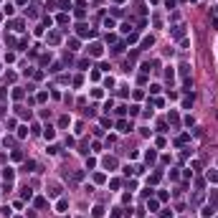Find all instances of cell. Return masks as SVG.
<instances>
[{"mask_svg":"<svg viewBox=\"0 0 218 218\" xmlns=\"http://www.w3.org/2000/svg\"><path fill=\"white\" fill-rule=\"evenodd\" d=\"M76 33L81 36V38H86V36H94V31H91L86 23H79V26H76Z\"/></svg>","mask_w":218,"mask_h":218,"instance_id":"obj_1","label":"cell"},{"mask_svg":"<svg viewBox=\"0 0 218 218\" xmlns=\"http://www.w3.org/2000/svg\"><path fill=\"white\" fill-rule=\"evenodd\" d=\"M102 94H104L102 89H91V96H94V99H99V96H102Z\"/></svg>","mask_w":218,"mask_h":218,"instance_id":"obj_37","label":"cell"},{"mask_svg":"<svg viewBox=\"0 0 218 218\" xmlns=\"http://www.w3.org/2000/svg\"><path fill=\"white\" fill-rule=\"evenodd\" d=\"M104 28H107V31L114 28V21H112V18H104Z\"/></svg>","mask_w":218,"mask_h":218,"instance_id":"obj_27","label":"cell"},{"mask_svg":"<svg viewBox=\"0 0 218 218\" xmlns=\"http://www.w3.org/2000/svg\"><path fill=\"white\" fill-rule=\"evenodd\" d=\"M23 167H26V170H36V162H33V160H26V165H23Z\"/></svg>","mask_w":218,"mask_h":218,"instance_id":"obj_30","label":"cell"},{"mask_svg":"<svg viewBox=\"0 0 218 218\" xmlns=\"http://www.w3.org/2000/svg\"><path fill=\"white\" fill-rule=\"evenodd\" d=\"M104 167L107 170H114L117 167V157H104Z\"/></svg>","mask_w":218,"mask_h":218,"instance_id":"obj_9","label":"cell"},{"mask_svg":"<svg viewBox=\"0 0 218 218\" xmlns=\"http://www.w3.org/2000/svg\"><path fill=\"white\" fill-rule=\"evenodd\" d=\"M152 43H155V38H152V36H145V38H142V48H150Z\"/></svg>","mask_w":218,"mask_h":218,"instance_id":"obj_12","label":"cell"},{"mask_svg":"<svg viewBox=\"0 0 218 218\" xmlns=\"http://www.w3.org/2000/svg\"><path fill=\"white\" fill-rule=\"evenodd\" d=\"M94 183H104V172H94Z\"/></svg>","mask_w":218,"mask_h":218,"instance_id":"obj_23","label":"cell"},{"mask_svg":"<svg viewBox=\"0 0 218 218\" xmlns=\"http://www.w3.org/2000/svg\"><path fill=\"white\" fill-rule=\"evenodd\" d=\"M208 206H211V208H216V211H218V195H216V193H211V203H208Z\"/></svg>","mask_w":218,"mask_h":218,"instance_id":"obj_16","label":"cell"},{"mask_svg":"<svg viewBox=\"0 0 218 218\" xmlns=\"http://www.w3.org/2000/svg\"><path fill=\"white\" fill-rule=\"evenodd\" d=\"M91 216H94V218H102V216H104V208H102V206H94Z\"/></svg>","mask_w":218,"mask_h":218,"instance_id":"obj_13","label":"cell"},{"mask_svg":"<svg viewBox=\"0 0 218 218\" xmlns=\"http://www.w3.org/2000/svg\"><path fill=\"white\" fill-rule=\"evenodd\" d=\"M89 53H91L94 58H99V56L104 53V46H102V43H91V46H89Z\"/></svg>","mask_w":218,"mask_h":218,"instance_id":"obj_2","label":"cell"},{"mask_svg":"<svg viewBox=\"0 0 218 218\" xmlns=\"http://www.w3.org/2000/svg\"><path fill=\"white\" fill-rule=\"evenodd\" d=\"M142 198H152V188H145L142 190Z\"/></svg>","mask_w":218,"mask_h":218,"instance_id":"obj_40","label":"cell"},{"mask_svg":"<svg viewBox=\"0 0 218 218\" xmlns=\"http://www.w3.org/2000/svg\"><path fill=\"white\" fill-rule=\"evenodd\" d=\"M170 33H172V38H183V33H185V31H183V26H175Z\"/></svg>","mask_w":218,"mask_h":218,"instance_id":"obj_10","label":"cell"},{"mask_svg":"<svg viewBox=\"0 0 218 218\" xmlns=\"http://www.w3.org/2000/svg\"><path fill=\"white\" fill-rule=\"evenodd\" d=\"M213 213H216V208H211V206H206V208H203V218H211Z\"/></svg>","mask_w":218,"mask_h":218,"instance_id":"obj_17","label":"cell"},{"mask_svg":"<svg viewBox=\"0 0 218 218\" xmlns=\"http://www.w3.org/2000/svg\"><path fill=\"white\" fill-rule=\"evenodd\" d=\"M127 43H137V33H129L127 36Z\"/></svg>","mask_w":218,"mask_h":218,"instance_id":"obj_32","label":"cell"},{"mask_svg":"<svg viewBox=\"0 0 218 218\" xmlns=\"http://www.w3.org/2000/svg\"><path fill=\"white\" fill-rule=\"evenodd\" d=\"M48 195H51V198H58V195H61V185H58V183H53V185L48 188Z\"/></svg>","mask_w":218,"mask_h":218,"instance_id":"obj_5","label":"cell"},{"mask_svg":"<svg viewBox=\"0 0 218 218\" xmlns=\"http://www.w3.org/2000/svg\"><path fill=\"white\" fill-rule=\"evenodd\" d=\"M26 134H28V127H18V137H21V140H23Z\"/></svg>","mask_w":218,"mask_h":218,"instance_id":"obj_25","label":"cell"},{"mask_svg":"<svg viewBox=\"0 0 218 218\" xmlns=\"http://www.w3.org/2000/svg\"><path fill=\"white\" fill-rule=\"evenodd\" d=\"M127 109H129V107H117V114H119V117H124V114H127Z\"/></svg>","mask_w":218,"mask_h":218,"instance_id":"obj_38","label":"cell"},{"mask_svg":"<svg viewBox=\"0 0 218 218\" xmlns=\"http://www.w3.org/2000/svg\"><path fill=\"white\" fill-rule=\"evenodd\" d=\"M208 180L211 183H218V172H208Z\"/></svg>","mask_w":218,"mask_h":218,"instance_id":"obj_36","label":"cell"},{"mask_svg":"<svg viewBox=\"0 0 218 218\" xmlns=\"http://www.w3.org/2000/svg\"><path fill=\"white\" fill-rule=\"evenodd\" d=\"M13 99H23V91L21 89H13Z\"/></svg>","mask_w":218,"mask_h":218,"instance_id":"obj_34","label":"cell"},{"mask_svg":"<svg viewBox=\"0 0 218 218\" xmlns=\"http://www.w3.org/2000/svg\"><path fill=\"white\" fill-rule=\"evenodd\" d=\"M58 150H61L58 145H51V147H48V155H58Z\"/></svg>","mask_w":218,"mask_h":218,"instance_id":"obj_28","label":"cell"},{"mask_svg":"<svg viewBox=\"0 0 218 218\" xmlns=\"http://www.w3.org/2000/svg\"><path fill=\"white\" fill-rule=\"evenodd\" d=\"M122 51H124V46H122V43H117V46L112 48V53H122Z\"/></svg>","mask_w":218,"mask_h":218,"instance_id":"obj_33","label":"cell"},{"mask_svg":"<svg viewBox=\"0 0 218 218\" xmlns=\"http://www.w3.org/2000/svg\"><path fill=\"white\" fill-rule=\"evenodd\" d=\"M74 15H76V18H84V15H86V10H84V8H76V10H74Z\"/></svg>","mask_w":218,"mask_h":218,"instance_id":"obj_26","label":"cell"},{"mask_svg":"<svg viewBox=\"0 0 218 218\" xmlns=\"http://www.w3.org/2000/svg\"><path fill=\"white\" fill-rule=\"evenodd\" d=\"M69 48H71V51L79 48V38H71V41H69Z\"/></svg>","mask_w":218,"mask_h":218,"instance_id":"obj_21","label":"cell"},{"mask_svg":"<svg viewBox=\"0 0 218 218\" xmlns=\"http://www.w3.org/2000/svg\"><path fill=\"white\" fill-rule=\"evenodd\" d=\"M160 218H172V211H170V208H165V211H160Z\"/></svg>","mask_w":218,"mask_h":218,"instance_id":"obj_24","label":"cell"},{"mask_svg":"<svg viewBox=\"0 0 218 218\" xmlns=\"http://www.w3.org/2000/svg\"><path fill=\"white\" fill-rule=\"evenodd\" d=\"M48 43L51 46H58V43H61V33H48Z\"/></svg>","mask_w":218,"mask_h":218,"instance_id":"obj_6","label":"cell"},{"mask_svg":"<svg viewBox=\"0 0 218 218\" xmlns=\"http://www.w3.org/2000/svg\"><path fill=\"white\" fill-rule=\"evenodd\" d=\"M155 160H157V152H155V150H147V152H145V162L150 165V162H155Z\"/></svg>","mask_w":218,"mask_h":218,"instance_id":"obj_8","label":"cell"},{"mask_svg":"<svg viewBox=\"0 0 218 218\" xmlns=\"http://www.w3.org/2000/svg\"><path fill=\"white\" fill-rule=\"evenodd\" d=\"M147 208H150V211H157V201H152V198H150V201H147Z\"/></svg>","mask_w":218,"mask_h":218,"instance_id":"obj_29","label":"cell"},{"mask_svg":"<svg viewBox=\"0 0 218 218\" xmlns=\"http://www.w3.org/2000/svg\"><path fill=\"white\" fill-rule=\"evenodd\" d=\"M66 208H69V201H66V198H61V201L56 203V211H58V213H66Z\"/></svg>","mask_w":218,"mask_h":218,"instance_id":"obj_7","label":"cell"},{"mask_svg":"<svg viewBox=\"0 0 218 218\" xmlns=\"http://www.w3.org/2000/svg\"><path fill=\"white\" fill-rule=\"evenodd\" d=\"M114 3H124V0H114Z\"/></svg>","mask_w":218,"mask_h":218,"instance_id":"obj_42","label":"cell"},{"mask_svg":"<svg viewBox=\"0 0 218 218\" xmlns=\"http://www.w3.org/2000/svg\"><path fill=\"white\" fill-rule=\"evenodd\" d=\"M188 140H190V137H188V134H180V137H177V140H175V145H185Z\"/></svg>","mask_w":218,"mask_h":218,"instance_id":"obj_20","label":"cell"},{"mask_svg":"<svg viewBox=\"0 0 218 218\" xmlns=\"http://www.w3.org/2000/svg\"><path fill=\"white\" fill-rule=\"evenodd\" d=\"M94 165H96V160H94V157H89V160H86V170H91Z\"/></svg>","mask_w":218,"mask_h":218,"instance_id":"obj_39","label":"cell"},{"mask_svg":"<svg viewBox=\"0 0 218 218\" xmlns=\"http://www.w3.org/2000/svg\"><path fill=\"white\" fill-rule=\"evenodd\" d=\"M112 107H114V102H112V99H107V102H104V112L109 114V112H112Z\"/></svg>","mask_w":218,"mask_h":218,"instance_id":"obj_22","label":"cell"},{"mask_svg":"<svg viewBox=\"0 0 218 218\" xmlns=\"http://www.w3.org/2000/svg\"><path fill=\"white\" fill-rule=\"evenodd\" d=\"M165 79H167V84H172V81H175V71H172L170 66H167V71H165Z\"/></svg>","mask_w":218,"mask_h":218,"instance_id":"obj_14","label":"cell"},{"mask_svg":"<svg viewBox=\"0 0 218 218\" xmlns=\"http://www.w3.org/2000/svg\"><path fill=\"white\" fill-rule=\"evenodd\" d=\"M13 177H15V170H13V167H5V172H3V180H5V183H13Z\"/></svg>","mask_w":218,"mask_h":218,"instance_id":"obj_4","label":"cell"},{"mask_svg":"<svg viewBox=\"0 0 218 218\" xmlns=\"http://www.w3.org/2000/svg\"><path fill=\"white\" fill-rule=\"evenodd\" d=\"M46 99H48V94H46V91H41V94L36 96V102H46Z\"/></svg>","mask_w":218,"mask_h":218,"instance_id":"obj_31","label":"cell"},{"mask_svg":"<svg viewBox=\"0 0 218 218\" xmlns=\"http://www.w3.org/2000/svg\"><path fill=\"white\" fill-rule=\"evenodd\" d=\"M43 137H46V140H53V137H56V129H53V127H46V129H43Z\"/></svg>","mask_w":218,"mask_h":218,"instance_id":"obj_11","label":"cell"},{"mask_svg":"<svg viewBox=\"0 0 218 218\" xmlns=\"http://www.w3.org/2000/svg\"><path fill=\"white\" fill-rule=\"evenodd\" d=\"M117 129H119L122 134H127V132L132 129V122H127V119H119V122H117Z\"/></svg>","mask_w":218,"mask_h":218,"instance_id":"obj_3","label":"cell"},{"mask_svg":"<svg viewBox=\"0 0 218 218\" xmlns=\"http://www.w3.org/2000/svg\"><path fill=\"white\" fill-rule=\"evenodd\" d=\"M170 122H172V124H177V122H180V119H177V112H170Z\"/></svg>","mask_w":218,"mask_h":218,"instance_id":"obj_35","label":"cell"},{"mask_svg":"<svg viewBox=\"0 0 218 218\" xmlns=\"http://www.w3.org/2000/svg\"><path fill=\"white\" fill-rule=\"evenodd\" d=\"M109 218H122V213H119V211H114V213H112Z\"/></svg>","mask_w":218,"mask_h":218,"instance_id":"obj_41","label":"cell"},{"mask_svg":"<svg viewBox=\"0 0 218 218\" xmlns=\"http://www.w3.org/2000/svg\"><path fill=\"white\" fill-rule=\"evenodd\" d=\"M56 21H58V23H61V26H66V23H69V15H66V13H61V15H58V18H56Z\"/></svg>","mask_w":218,"mask_h":218,"instance_id":"obj_19","label":"cell"},{"mask_svg":"<svg viewBox=\"0 0 218 218\" xmlns=\"http://www.w3.org/2000/svg\"><path fill=\"white\" fill-rule=\"evenodd\" d=\"M127 112H129V117H137V114H140V107H137V104H132Z\"/></svg>","mask_w":218,"mask_h":218,"instance_id":"obj_18","label":"cell"},{"mask_svg":"<svg viewBox=\"0 0 218 218\" xmlns=\"http://www.w3.org/2000/svg\"><path fill=\"white\" fill-rule=\"evenodd\" d=\"M188 74H190V66H188V64H180V76L188 79Z\"/></svg>","mask_w":218,"mask_h":218,"instance_id":"obj_15","label":"cell"}]
</instances>
